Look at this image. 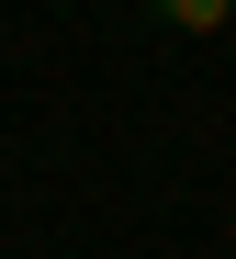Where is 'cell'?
I'll list each match as a JSON object with an SVG mask.
<instances>
[{"instance_id":"obj_1","label":"cell","mask_w":236,"mask_h":259,"mask_svg":"<svg viewBox=\"0 0 236 259\" xmlns=\"http://www.w3.org/2000/svg\"><path fill=\"white\" fill-rule=\"evenodd\" d=\"M147 23H158V34H225L236 0H147Z\"/></svg>"}]
</instances>
